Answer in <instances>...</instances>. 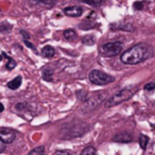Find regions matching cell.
I'll return each mask as SVG.
<instances>
[{
    "label": "cell",
    "instance_id": "obj_4",
    "mask_svg": "<svg viewBox=\"0 0 155 155\" xmlns=\"http://www.w3.org/2000/svg\"><path fill=\"white\" fill-rule=\"evenodd\" d=\"M108 96V93L106 91H100L95 93L93 96H89L88 98H86L84 103V108L86 110H93L96 107L100 105L104 100L106 99V97Z\"/></svg>",
    "mask_w": 155,
    "mask_h": 155
},
{
    "label": "cell",
    "instance_id": "obj_21",
    "mask_svg": "<svg viewBox=\"0 0 155 155\" xmlns=\"http://www.w3.org/2000/svg\"><path fill=\"white\" fill-rule=\"evenodd\" d=\"M155 89V83L151 82V83H148V84L144 86V91H152Z\"/></svg>",
    "mask_w": 155,
    "mask_h": 155
},
{
    "label": "cell",
    "instance_id": "obj_18",
    "mask_svg": "<svg viewBox=\"0 0 155 155\" xmlns=\"http://www.w3.org/2000/svg\"><path fill=\"white\" fill-rule=\"evenodd\" d=\"M97 153V151H96V149L94 148V147H87V148H85L84 150L81 152V154L84 155V154H96Z\"/></svg>",
    "mask_w": 155,
    "mask_h": 155
},
{
    "label": "cell",
    "instance_id": "obj_6",
    "mask_svg": "<svg viewBox=\"0 0 155 155\" xmlns=\"http://www.w3.org/2000/svg\"><path fill=\"white\" fill-rule=\"evenodd\" d=\"M16 137V133L14 130L9 127H1L0 129V140L3 143H11Z\"/></svg>",
    "mask_w": 155,
    "mask_h": 155
},
{
    "label": "cell",
    "instance_id": "obj_5",
    "mask_svg": "<svg viewBox=\"0 0 155 155\" xmlns=\"http://www.w3.org/2000/svg\"><path fill=\"white\" fill-rule=\"evenodd\" d=\"M100 53L104 56H116L122 51V44L118 43V41H110V43H106L102 45L99 48Z\"/></svg>",
    "mask_w": 155,
    "mask_h": 155
},
{
    "label": "cell",
    "instance_id": "obj_11",
    "mask_svg": "<svg viewBox=\"0 0 155 155\" xmlns=\"http://www.w3.org/2000/svg\"><path fill=\"white\" fill-rule=\"evenodd\" d=\"M63 35H64L65 39H67V41H73L78 38L77 33H75L73 30H71V29H69V30H65L64 33H63Z\"/></svg>",
    "mask_w": 155,
    "mask_h": 155
},
{
    "label": "cell",
    "instance_id": "obj_25",
    "mask_svg": "<svg viewBox=\"0 0 155 155\" xmlns=\"http://www.w3.org/2000/svg\"><path fill=\"white\" fill-rule=\"evenodd\" d=\"M21 34H24V37H25V39H29V37H30V36H29V34H28V33H26V32H25V31H21Z\"/></svg>",
    "mask_w": 155,
    "mask_h": 155
},
{
    "label": "cell",
    "instance_id": "obj_24",
    "mask_svg": "<svg viewBox=\"0 0 155 155\" xmlns=\"http://www.w3.org/2000/svg\"><path fill=\"white\" fill-rule=\"evenodd\" d=\"M25 44H26V45H27V46H28V47H29V48H31V49H33V50H34V51H36V49H35V47H33V46H32V45H31V44H30V43H28V41H26V39H25Z\"/></svg>",
    "mask_w": 155,
    "mask_h": 155
},
{
    "label": "cell",
    "instance_id": "obj_17",
    "mask_svg": "<svg viewBox=\"0 0 155 155\" xmlns=\"http://www.w3.org/2000/svg\"><path fill=\"white\" fill-rule=\"evenodd\" d=\"M82 41L85 44V45L91 46V45H94V44H95L96 39H95V37H94L93 35H86V36L83 37Z\"/></svg>",
    "mask_w": 155,
    "mask_h": 155
},
{
    "label": "cell",
    "instance_id": "obj_23",
    "mask_svg": "<svg viewBox=\"0 0 155 155\" xmlns=\"http://www.w3.org/2000/svg\"><path fill=\"white\" fill-rule=\"evenodd\" d=\"M134 8H135V9H137V10H141V9H142V7H141V2H140V1H138V2H136L135 5H134Z\"/></svg>",
    "mask_w": 155,
    "mask_h": 155
},
{
    "label": "cell",
    "instance_id": "obj_20",
    "mask_svg": "<svg viewBox=\"0 0 155 155\" xmlns=\"http://www.w3.org/2000/svg\"><path fill=\"white\" fill-rule=\"evenodd\" d=\"M12 29V26L9 24H7V22H2L1 24V26H0V30H1V32H7V31H11Z\"/></svg>",
    "mask_w": 155,
    "mask_h": 155
},
{
    "label": "cell",
    "instance_id": "obj_13",
    "mask_svg": "<svg viewBox=\"0 0 155 155\" xmlns=\"http://www.w3.org/2000/svg\"><path fill=\"white\" fill-rule=\"evenodd\" d=\"M28 2L33 3V5H53V2L55 0H27Z\"/></svg>",
    "mask_w": 155,
    "mask_h": 155
},
{
    "label": "cell",
    "instance_id": "obj_19",
    "mask_svg": "<svg viewBox=\"0 0 155 155\" xmlns=\"http://www.w3.org/2000/svg\"><path fill=\"white\" fill-rule=\"evenodd\" d=\"M8 61L9 62L7 63V68L9 69V70H12L13 68H15V66H16V62L13 60V58H11L10 56H8Z\"/></svg>",
    "mask_w": 155,
    "mask_h": 155
},
{
    "label": "cell",
    "instance_id": "obj_12",
    "mask_svg": "<svg viewBox=\"0 0 155 155\" xmlns=\"http://www.w3.org/2000/svg\"><path fill=\"white\" fill-rule=\"evenodd\" d=\"M52 75H53V70L49 67H45L43 69V79L48 82H51L52 81Z\"/></svg>",
    "mask_w": 155,
    "mask_h": 155
},
{
    "label": "cell",
    "instance_id": "obj_10",
    "mask_svg": "<svg viewBox=\"0 0 155 155\" xmlns=\"http://www.w3.org/2000/svg\"><path fill=\"white\" fill-rule=\"evenodd\" d=\"M55 54V50H54L53 47L51 46H45L41 50V55L44 58H51L52 56H54Z\"/></svg>",
    "mask_w": 155,
    "mask_h": 155
},
{
    "label": "cell",
    "instance_id": "obj_7",
    "mask_svg": "<svg viewBox=\"0 0 155 155\" xmlns=\"http://www.w3.org/2000/svg\"><path fill=\"white\" fill-rule=\"evenodd\" d=\"M64 14L69 17H80L83 14V9L81 7H77V5L68 7L64 9Z\"/></svg>",
    "mask_w": 155,
    "mask_h": 155
},
{
    "label": "cell",
    "instance_id": "obj_9",
    "mask_svg": "<svg viewBox=\"0 0 155 155\" xmlns=\"http://www.w3.org/2000/svg\"><path fill=\"white\" fill-rule=\"evenodd\" d=\"M21 83H22V78L20 75H18V77H16L15 79H13V80L8 83V87L10 89H13L14 91V89H17L18 87H20Z\"/></svg>",
    "mask_w": 155,
    "mask_h": 155
},
{
    "label": "cell",
    "instance_id": "obj_8",
    "mask_svg": "<svg viewBox=\"0 0 155 155\" xmlns=\"http://www.w3.org/2000/svg\"><path fill=\"white\" fill-rule=\"evenodd\" d=\"M113 140L116 142H124V143H127V142H131L133 140V138L129 133H120L115 136Z\"/></svg>",
    "mask_w": 155,
    "mask_h": 155
},
{
    "label": "cell",
    "instance_id": "obj_15",
    "mask_svg": "<svg viewBox=\"0 0 155 155\" xmlns=\"http://www.w3.org/2000/svg\"><path fill=\"white\" fill-rule=\"evenodd\" d=\"M149 143V137L146 135H140L139 136V144L140 147H141V149H143V150H146L147 146H148Z\"/></svg>",
    "mask_w": 155,
    "mask_h": 155
},
{
    "label": "cell",
    "instance_id": "obj_1",
    "mask_svg": "<svg viewBox=\"0 0 155 155\" xmlns=\"http://www.w3.org/2000/svg\"><path fill=\"white\" fill-rule=\"evenodd\" d=\"M153 56V49L148 44H138L121 54V62L127 65H136Z\"/></svg>",
    "mask_w": 155,
    "mask_h": 155
},
{
    "label": "cell",
    "instance_id": "obj_2",
    "mask_svg": "<svg viewBox=\"0 0 155 155\" xmlns=\"http://www.w3.org/2000/svg\"><path fill=\"white\" fill-rule=\"evenodd\" d=\"M134 89H132L131 87H125V88L121 89L120 91L116 93L115 95H113L110 99L106 101L105 106L106 107H110V106L118 105V104L122 103V102L129 100L130 98H132V96L134 95Z\"/></svg>",
    "mask_w": 155,
    "mask_h": 155
},
{
    "label": "cell",
    "instance_id": "obj_16",
    "mask_svg": "<svg viewBox=\"0 0 155 155\" xmlns=\"http://www.w3.org/2000/svg\"><path fill=\"white\" fill-rule=\"evenodd\" d=\"M45 148H44L43 146H39V147H36L35 149H33L32 151H30V153L29 154L30 155H43V154H45Z\"/></svg>",
    "mask_w": 155,
    "mask_h": 155
},
{
    "label": "cell",
    "instance_id": "obj_3",
    "mask_svg": "<svg viewBox=\"0 0 155 155\" xmlns=\"http://www.w3.org/2000/svg\"><path fill=\"white\" fill-rule=\"evenodd\" d=\"M88 78H89V81L95 85H106L115 81L114 77H112V75L108 74V73L104 72V71L97 70V69L91 70V72H89Z\"/></svg>",
    "mask_w": 155,
    "mask_h": 155
},
{
    "label": "cell",
    "instance_id": "obj_22",
    "mask_svg": "<svg viewBox=\"0 0 155 155\" xmlns=\"http://www.w3.org/2000/svg\"><path fill=\"white\" fill-rule=\"evenodd\" d=\"M58 154H66V155H68V154H71V152H70V151H68V150H58V151H55V152H54V155H58Z\"/></svg>",
    "mask_w": 155,
    "mask_h": 155
},
{
    "label": "cell",
    "instance_id": "obj_14",
    "mask_svg": "<svg viewBox=\"0 0 155 155\" xmlns=\"http://www.w3.org/2000/svg\"><path fill=\"white\" fill-rule=\"evenodd\" d=\"M80 2L86 3V5H93V7H99L102 5V0H78Z\"/></svg>",
    "mask_w": 155,
    "mask_h": 155
}]
</instances>
